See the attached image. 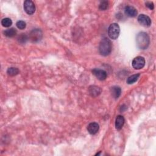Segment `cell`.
<instances>
[{"label": "cell", "instance_id": "277c9868", "mask_svg": "<svg viewBox=\"0 0 156 156\" xmlns=\"http://www.w3.org/2000/svg\"><path fill=\"white\" fill-rule=\"evenodd\" d=\"M132 67L135 70H140L143 68L145 65V60L144 57L141 56L136 57L132 61Z\"/></svg>", "mask_w": 156, "mask_h": 156}, {"label": "cell", "instance_id": "9a60e30c", "mask_svg": "<svg viewBox=\"0 0 156 156\" xmlns=\"http://www.w3.org/2000/svg\"><path fill=\"white\" fill-rule=\"evenodd\" d=\"M139 76H140V74H133V75L129 76V77L128 78L127 81H126V83H127L128 84H134V83H135V82L138 80Z\"/></svg>", "mask_w": 156, "mask_h": 156}, {"label": "cell", "instance_id": "d6986e66", "mask_svg": "<svg viewBox=\"0 0 156 156\" xmlns=\"http://www.w3.org/2000/svg\"><path fill=\"white\" fill-rule=\"evenodd\" d=\"M109 7V3L107 2H102L99 5V9L101 11L106 10Z\"/></svg>", "mask_w": 156, "mask_h": 156}, {"label": "cell", "instance_id": "7c38bea8", "mask_svg": "<svg viewBox=\"0 0 156 156\" xmlns=\"http://www.w3.org/2000/svg\"><path fill=\"white\" fill-rule=\"evenodd\" d=\"M90 95L93 97H96L99 96L101 93V89L97 86H92L89 89Z\"/></svg>", "mask_w": 156, "mask_h": 156}, {"label": "cell", "instance_id": "4fadbf2b", "mask_svg": "<svg viewBox=\"0 0 156 156\" xmlns=\"http://www.w3.org/2000/svg\"><path fill=\"white\" fill-rule=\"evenodd\" d=\"M110 91H111V93H112V96L115 99H118L120 97V96L121 95L122 89L119 86L112 87L110 89Z\"/></svg>", "mask_w": 156, "mask_h": 156}, {"label": "cell", "instance_id": "5bb4252c", "mask_svg": "<svg viewBox=\"0 0 156 156\" xmlns=\"http://www.w3.org/2000/svg\"><path fill=\"white\" fill-rule=\"evenodd\" d=\"M17 33V30L15 29V28H10V29H8L7 30H6L5 32H4V34L5 35L8 37H14L15 35H16Z\"/></svg>", "mask_w": 156, "mask_h": 156}, {"label": "cell", "instance_id": "6da1fadb", "mask_svg": "<svg viewBox=\"0 0 156 156\" xmlns=\"http://www.w3.org/2000/svg\"><path fill=\"white\" fill-rule=\"evenodd\" d=\"M136 42L137 45L140 49L145 50L148 47L150 43L149 37L147 33L141 32L137 35Z\"/></svg>", "mask_w": 156, "mask_h": 156}, {"label": "cell", "instance_id": "44dd1931", "mask_svg": "<svg viewBox=\"0 0 156 156\" xmlns=\"http://www.w3.org/2000/svg\"><path fill=\"white\" fill-rule=\"evenodd\" d=\"M146 6L151 10H152L154 8V5L152 2H147V3H146Z\"/></svg>", "mask_w": 156, "mask_h": 156}, {"label": "cell", "instance_id": "7a4b0ae2", "mask_svg": "<svg viewBox=\"0 0 156 156\" xmlns=\"http://www.w3.org/2000/svg\"><path fill=\"white\" fill-rule=\"evenodd\" d=\"M112 50V44L110 39L108 38H104L101 41L99 46V53L104 56L109 55Z\"/></svg>", "mask_w": 156, "mask_h": 156}, {"label": "cell", "instance_id": "3957f363", "mask_svg": "<svg viewBox=\"0 0 156 156\" xmlns=\"http://www.w3.org/2000/svg\"><path fill=\"white\" fill-rule=\"evenodd\" d=\"M120 32V28L117 23H112L108 29V35L112 40H115L119 37Z\"/></svg>", "mask_w": 156, "mask_h": 156}, {"label": "cell", "instance_id": "e0dca14e", "mask_svg": "<svg viewBox=\"0 0 156 156\" xmlns=\"http://www.w3.org/2000/svg\"><path fill=\"white\" fill-rule=\"evenodd\" d=\"M2 24L3 27L5 28H9L12 24V20L9 18H5L2 20Z\"/></svg>", "mask_w": 156, "mask_h": 156}, {"label": "cell", "instance_id": "9c48e42d", "mask_svg": "<svg viewBox=\"0 0 156 156\" xmlns=\"http://www.w3.org/2000/svg\"><path fill=\"white\" fill-rule=\"evenodd\" d=\"M99 129V125L95 122L90 123L87 126V131L92 135L96 134L98 132Z\"/></svg>", "mask_w": 156, "mask_h": 156}, {"label": "cell", "instance_id": "ac0fdd59", "mask_svg": "<svg viewBox=\"0 0 156 156\" xmlns=\"http://www.w3.org/2000/svg\"><path fill=\"white\" fill-rule=\"evenodd\" d=\"M16 25H17V27L19 29H21V30H23V29H24L26 28V23L24 21H18L16 23Z\"/></svg>", "mask_w": 156, "mask_h": 156}, {"label": "cell", "instance_id": "ffe728a7", "mask_svg": "<svg viewBox=\"0 0 156 156\" xmlns=\"http://www.w3.org/2000/svg\"><path fill=\"white\" fill-rule=\"evenodd\" d=\"M28 41V37L24 34H21L20 36L18 37V42L21 44H25L26 42Z\"/></svg>", "mask_w": 156, "mask_h": 156}, {"label": "cell", "instance_id": "8992f818", "mask_svg": "<svg viewBox=\"0 0 156 156\" xmlns=\"http://www.w3.org/2000/svg\"><path fill=\"white\" fill-rule=\"evenodd\" d=\"M24 9L27 14L32 15L35 11L34 3L30 0H26L24 3Z\"/></svg>", "mask_w": 156, "mask_h": 156}, {"label": "cell", "instance_id": "2e32d148", "mask_svg": "<svg viewBox=\"0 0 156 156\" xmlns=\"http://www.w3.org/2000/svg\"><path fill=\"white\" fill-rule=\"evenodd\" d=\"M7 73L9 76H16L17 74H18L19 73V70L17 68L11 67L9 68H8V70L7 71Z\"/></svg>", "mask_w": 156, "mask_h": 156}, {"label": "cell", "instance_id": "8fae6325", "mask_svg": "<svg viewBox=\"0 0 156 156\" xmlns=\"http://www.w3.org/2000/svg\"><path fill=\"white\" fill-rule=\"evenodd\" d=\"M125 12L126 15L130 17H135L138 14L137 9L133 6H126L125 9Z\"/></svg>", "mask_w": 156, "mask_h": 156}, {"label": "cell", "instance_id": "ba28073f", "mask_svg": "<svg viewBox=\"0 0 156 156\" xmlns=\"http://www.w3.org/2000/svg\"><path fill=\"white\" fill-rule=\"evenodd\" d=\"M138 21L140 24L145 27H149L151 24V18L145 14H140L138 17Z\"/></svg>", "mask_w": 156, "mask_h": 156}, {"label": "cell", "instance_id": "30bf717a", "mask_svg": "<svg viewBox=\"0 0 156 156\" xmlns=\"http://www.w3.org/2000/svg\"><path fill=\"white\" fill-rule=\"evenodd\" d=\"M125 124V119L122 115H118L115 120V128L117 130H121Z\"/></svg>", "mask_w": 156, "mask_h": 156}, {"label": "cell", "instance_id": "5b68a950", "mask_svg": "<svg viewBox=\"0 0 156 156\" xmlns=\"http://www.w3.org/2000/svg\"><path fill=\"white\" fill-rule=\"evenodd\" d=\"M29 38L31 41L33 42H37L40 41L42 38V32L41 31V30L38 29H34L31 31Z\"/></svg>", "mask_w": 156, "mask_h": 156}, {"label": "cell", "instance_id": "52a82bcc", "mask_svg": "<svg viewBox=\"0 0 156 156\" xmlns=\"http://www.w3.org/2000/svg\"><path fill=\"white\" fill-rule=\"evenodd\" d=\"M92 73L97 78L98 80L100 81H104L107 78V73L103 70H100V69H93L92 70Z\"/></svg>", "mask_w": 156, "mask_h": 156}]
</instances>
